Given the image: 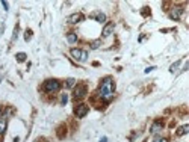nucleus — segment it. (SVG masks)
Here are the masks:
<instances>
[{
  "label": "nucleus",
  "instance_id": "obj_1",
  "mask_svg": "<svg viewBox=\"0 0 189 142\" xmlns=\"http://www.w3.org/2000/svg\"><path fill=\"white\" fill-rule=\"evenodd\" d=\"M114 92H115V85H114V80L110 79V77H106L101 85H100V88H98V97L100 98H103V100H112L114 98Z\"/></svg>",
  "mask_w": 189,
  "mask_h": 142
},
{
  "label": "nucleus",
  "instance_id": "obj_2",
  "mask_svg": "<svg viewBox=\"0 0 189 142\" xmlns=\"http://www.w3.org/2000/svg\"><path fill=\"white\" fill-rule=\"evenodd\" d=\"M71 56L77 62H85L88 59V51L85 50H80V48H71Z\"/></svg>",
  "mask_w": 189,
  "mask_h": 142
},
{
  "label": "nucleus",
  "instance_id": "obj_3",
  "mask_svg": "<svg viewBox=\"0 0 189 142\" xmlns=\"http://www.w3.org/2000/svg\"><path fill=\"white\" fill-rule=\"evenodd\" d=\"M61 88V83L56 80V79H50L44 83V91L46 92H56Z\"/></svg>",
  "mask_w": 189,
  "mask_h": 142
},
{
  "label": "nucleus",
  "instance_id": "obj_4",
  "mask_svg": "<svg viewBox=\"0 0 189 142\" xmlns=\"http://www.w3.org/2000/svg\"><path fill=\"white\" fill-rule=\"evenodd\" d=\"M88 110H89V107L86 106V104H77V106L74 107V115L77 118H83L88 113Z\"/></svg>",
  "mask_w": 189,
  "mask_h": 142
},
{
  "label": "nucleus",
  "instance_id": "obj_5",
  "mask_svg": "<svg viewBox=\"0 0 189 142\" xmlns=\"http://www.w3.org/2000/svg\"><path fill=\"white\" fill-rule=\"evenodd\" d=\"M182 14H183V8H180V6H174V8H171V9H169V18H173V20H178V18L182 17Z\"/></svg>",
  "mask_w": 189,
  "mask_h": 142
},
{
  "label": "nucleus",
  "instance_id": "obj_6",
  "mask_svg": "<svg viewBox=\"0 0 189 142\" xmlns=\"http://www.w3.org/2000/svg\"><path fill=\"white\" fill-rule=\"evenodd\" d=\"M85 95H86V86L85 85H79L74 89V98H82Z\"/></svg>",
  "mask_w": 189,
  "mask_h": 142
},
{
  "label": "nucleus",
  "instance_id": "obj_7",
  "mask_svg": "<svg viewBox=\"0 0 189 142\" xmlns=\"http://www.w3.org/2000/svg\"><path fill=\"white\" fill-rule=\"evenodd\" d=\"M83 18V14H80V12H77V14H73V15H70L68 17V23L71 24H76V23H79V21H82Z\"/></svg>",
  "mask_w": 189,
  "mask_h": 142
},
{
  "label": "nucleus",
  "instance_id": "obj_8",
  "mask_svg": "<svg viewBox=\"0 0 189 142\" xmlns=\"http://www.w3.org/2000/svg\"><path fill=\"white\" fill-rule=\"evenodd\" d=\"M162 129H164V124H162V122H159V121H156V122L151 124L150 131H151L153 135H157V133H160V131H162Z\"/></svg>",
  "mask_w": 189,
  "mask_h": 142
},
{
  "label": "nucleus",
  "instance_id": "obj_9",
  "mask_svg": "<svg viewBox=\"0 0 189 142\" xmlns=\"http://www.w3.org/2000/svg\"><path fill=\"white\" fill-rule=\"evenodd\" d=\"M114 27H115V24H114V23H107L106 26H105V29H103V36H105V38H107V36L112 33Z\"/></svg>",
  "mask_w": 189,
  "mask_h": 142
},
{
  "label": "nucleus",
  "instance_id": "obj_10",
  "mask_svg": "<svg viewBox=\"0 0 189 142\" xmlns=\"http://www.w3.org/2000/svg\"><path fill=\"white\" fill-rule=\"evenodd\" d=\"M91 17H94L98 23H105V21H106V15H105L103 12H95V14H92Z\"/></svg>",
  "mask_w": 189,
  "mask_h": 142
},
{
  "label": "nucleus",
  "instance_id": "obj_11",
  "mask_svg": "<svg viewBox=\"0 0 189 142\" xmlns=\"http://www.w3.org/2000/svg\"><path fill=\"white\" fill-rule=\"evenodd\" d=\"M67 41H68L70 44H74V42L77 41V35H76L74 32H70V33L67 35Z\"/></svg>",
  "mask_w": 189,
  "mask_h": 142
},
{
  "label": "nucleus",
  "instance_id": "obj_12",
  "mask_svg": "<svg viewBox=\"0 0 189 142\" xmlns=\"http://www.w3.org/2000/svg\"><path fill=\"white\" fill-rule=\"evenodd\" d=\"M189 131V126L186 124V126H183V127H180L177 130V136H183V135H186Z\"/></svg>",
  "mask_w": 189,
  "mask_h": 142
},
{
  "label": "nucleus",
  "instance_id": "obj_13",
  "mask_svg": "<svg viewBox=\"0 0 189 142\" xmlns=\"http://www.w3.org/2000/svg\"><path fill=\"white\" fill-rule=\"evenodd\" d=\"M6 130V119H0V135H3Z\"/></svg>",
  "mask_w": 189,
  "mask_h": 142
},
{
  "label": "nucleus",
  "instance_id": "obj_14",
  "mask_svg": "<svg viewBox=\"0 0 189 142\" xmlns=\"http://www.w3.org/2000/svg\"><path fill=\"white\" fill-rule=\"evenodd\" d=\"M178 67H180V60H177L176 64H173V65H171V68H169V71H171V73H176V71L178 70Z\"/></svg>",
  "mask_w": 189,
  "mask_h": 142
},
{
  "label": "nucleus",
  "instance_id": "obj_15",
  "mask_svg": "<svg viewBox=\"0 0 189 142\" xmlns=\"http://www.w3.org/2000/svg\"><path fill=\"white\" fill-rule=\"evenodd\" d=\"M26 58H27L26 53H18V55H17V60H18V62H24Z\"/></svg>",
  "mask_w": 189,
  "mask_h": 142
},
{
  "label": "nucleus",
  "instance_id": "obj_16",
  "mask_svg": "<svg viewBox=\"0 0 189 142\" xmlns=\"http://www.w3.org/2000/svg\"><path fill=\"white\" fill-rule=\"evenodd\" d=\"M65 85H67V88H73V86L76 85V80H74V79H67V83H65Z\"/></svg>",
  "mask_w": 189,
  "mask_h": 142
},
{
  "label": "nucleus",
  "instance_id": "obj_17",
  "mask_svg": "<svg viewBox=\"0 0 189 142\" xmlns=\"http://www.w3.org/2000/svg\"><path fill=\"white\" fill-rule=\"evenodd\" d=\"M100 44H101V39H95V41H92L91 47H92V48H98V47H100Z\"/></svg>",
  "mask_w": 189,
  "mask_h": 142
},
{
  "label": "nucleus",
  "instance_id": "obj_18",
  "mask_svg": "<svg viewBox=\"0 0 189 142\" xmlns=\"http://www.w3.org/2000/svg\"><path fill=\"white\" fill-rule=\"evenodd\" d=\"M30 36H32V30H30V29H27V30H26V35H24V39H26V41H29V39H30Z\"/></svg>",
  "mask_w": 189,
  "mask_h": 142
},
{
  "label": "nucleus",
  "instance_id": "obj_19",
  "mask_svg": "<svg viewBox=\"0 0 189 142\" xmlns=\"http://www.w3.org/2000/svg\"><path fill=\"white\" fill-rule=\"evenodd\" d=\"M17 32H18V26H15V30H14V36H12V41L17 39Z\"/></svg>",
  "mask_w": 189,
  "mask_h": 142
},
{
  "label": "nucleus",
  "instance_id": "obj_20",
  "mask_svg": "<svg viewBox=\"0 0 189 142\" xmlns=\"http://www.w3.org/2000/svg\"><path fill=\"white\" fill-rule=\"evenodd\" d=\"M153 142H168V139H165V138H156Z\"/></svg>",
  "mask_w": 189,
  "mask_h": 142
},
{
  "label": "nucleus",
  "instance_id": "obj_21",
  "mask_svg": "<svg viewBox=\"0 0 189 142\" xmlns=\"http://www.w3.org/2000/svg\"><path fill=\"white\" fill-rule=\"evenodd\" d=\"M67 100H68V97H67V94L62 95V104H65L67 103Z\"/></svg>",
  "mask_w": 189,
  "mask_h": 142
},
{
  "label": "nucleus",
  "instance_id": "obj_22",
  "mask_svg": "<svg viewBox=\"0 0 189 142\" xmlns=\"http://www.w3.org/2000/svg\"><path fill=\"white\" fill-rule=\"evenodd\" d=\"M144 11H142V15H148V8L145 6V8H142Z\"/></svg>",
  "mask_w": 189,
  "mask_h": 142
},
{
  "label": "nucleus",
  "instance_id": "obj_23",
  "mask_svg": "<svg viewBox=\"0 0 189 142\" xmlns=\"http://www.w3.org/2000/svg\"><path fill=\"white\" fill-rule=\"evenodd\" d=\"M2 5H3V8L8 11V8H9V6H8V3H6V2H2Z\"/></svg>",
  "mask_w": 189,
  "mask_h": 142
},
{
  "label": "nucleus",
  "instance_id": "obj_24",
  "mask_svg": "<svg viewBox=\"0 0 189 142\" xmlns=\"http://www.w3.org/2000/svg\"><path fill=\"white\" fill-rule=\"evenodd\" d=\"M154 67H148V68H145V73H150V71H153Z\"/></svg>",
  "mask_w": 189,
  "mask_h": 142
},
{
  "label": "nucleus",
  "instance_id": "obj_25",
  "mask_svg": "<svg viewBox=\"0 0 189 142\" xmlns=\"http://www.w3.org/2000/svg\"><path fill=\"white\" fill-rule=\"evenodd\" d=\"M100 142H107V138H106V136H105V138H101V139H100Z\"/></svg>",
  "mask_w": 189,
  "mask_h": 142
},
{
  "label": "nucleus",
  "instance_id": "obj_26",
  "mask_svg": "<svg viewBox=\"0 0 189 142\" xmlns=\"http://www.w3.org/2000/svg\"><path fill=\"white\" fill-rule=\"evenodd\" d=\"M0 112H2V106H0Z\"/></svg>",
  "mask_w": 189,
  "mask_h": 142
},
{
  "label": "nucleus",
  "instance_id": "obj_27",
  "mask_svg": "<svg viewBox=\"0 0 189 142\" xmlns=\"http://www.w3.org/2000/svg\"><path fill=\"white\" fill-rule=\"evenodd\" d=\"M0 80H2V79H0Z\"/></svg>",
  "mask_w": 189,
  "mask_h": 142
}]
</instances>
